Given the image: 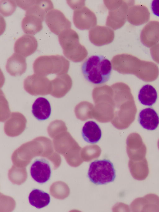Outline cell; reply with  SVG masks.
<instances>
[{
	"instance_id": "obj_6",
	"label": "cell",
	"mask_w": 159,
	"mask_h": 212,
	"mask_svg": "<svg viewBox=\"0 0 159 212\" xmlns=\"http://www.w3.org/2000/svg\"><path fill=\"white\" fill-rule=\"evenodd\" d=\"M45 21L50 31L56 35L71 27L70 22L61 11L57 9H53L48 12Z\"/></svg>"
},
{
	"instance_id": "obj_9",
	"label": "cell",
	"mask_w": 159,
	"mask_h": 212,
	"mask_svg": "<svg viewBox=\"0 0 159 212\" xmlns=\"http://www.w3.org/2000/svg\"><path fill=\"white\" fill-rule=\"evenodd\" d=\"M38 46L37 41L33 36L24 35L17 39L14 46L15 53L24 57L34 53Z\"/></svg>"
},
{
	"instance_id": "obj_12",
	"label": "cell",
	"mask_w": 159,
	"mask_h": 212,
	"mask_svg": "<svg viewBox=\"0 0 159 212\" xmlns=\"http://www.w3.org/2000/svg\"><path fill=\"white\" fill-rule=\"evenodd\" d=\"M127 17L128 21L130 24L139 25L149 21L150 13L146 6L142 5H135L130 7Z\"/></svg>"
},
{
	"instance_id": "obj_18",
	"label": "cell",
	"mask_w": 159,
	"mask_h": 212,
	"mask_svg": "<svg viewBox=\"0 0 159 212\" xmlns=\"http://www.w3.org/2000/svg\"><path fill=\"white\" fill-rule=\"evenodd\" d=\"M44 20L40 17L32 14H25L21 22V26L25 33L34 35L43 28Z\"/></svg>"
},
{
	"instance_id": "obj_22",
	"label": "cell",
	"mask_w": 159,
	"mask_h": 212,
	"mask_svg": "<svg viewBox=\"0 0 159 212\" xmlns=\"http://www.w3.org/2000/svg\"><path fill=\"white\" fill-rule=\"evenodd\" d=\"M157 98V92L152 85L146 84L141 88L139 92L138 99L143 104L150 106L156 102Z\"/></svg>"
},
{
	"instance_id": "obj_20",
	"label": "cell",
	"mask_w": 159,
	"mask_h": 212,
	"mask_svg": "<svg viewBox=\"0 0 159 212\" xmlns=\"http://www.w3.org/2000/svg\"><path fill=\"white\" fill-rule=\"evenodd\" d=\"M129 168L132 176L136 180H144L148 175V165L147 160L145 158L130 162Z\"/></svg>"
},
{
	"instance_id": "obj_15",
	"label": "cell",
	"mask_w": 159,
	"mask_h": 212,
	"mask_svg": "<svg viewBox=\"0 0 159 212\" xmlns=\"http://www.w3.org/2000/svg\"><path fill=\"white\" fill-rule=\"evenodd\" d=\"M86 7H84V14L83 8L81 10H75L74 12L73 21L74 24L76 27L81 30L89 29L97 24L96 18L93 12H92L89 14L85 13Z\"/></svg>"
},
{
	"instance_id": "obj_21",
	"label": "cell",
	"mask_w": 159,
	"mask_h": 212,
	"mask_svg": "<svg viewBox=\"0 0 159 212\" xmlns=\"http://www.w3.org/2000/svg\"><path fill=\"white\" fill-rule=\"evenodd\" d=\"M29 200L32 205L41 209L48 205L50 197L47 193L38 189H34L29 194Z\"/></svg>"
},
{
	"instance_id": "obj_23",
	"label": "cell",
	"mask_w": 159,
	"mask_h": 212,
	"mask_svg": "<svg viewBox=\"0 0 159 212\" xmlns=\"http://www.w3.org/2000/svg\"><path fill=\"white\" fill-rule=\"evenodd\" d=\"M14 0H2L0 2V12L4 16L11 15L16 8V3Z\"/></svg>"
},
{
	"instance_id": "obj_14",
	"label": "cell",
	"mask_w": 159,
	"mask_h": 212,
	"mask_svg": "<svg viewBox=\"0 0 159 212\" xmlns=\"http://www.w3.org/2000/svg\"><path fill=\"white\" fill-rule=\"evenodd\" d=\"M50 93L56 97L63 96L69 90L71 86V80L67 74L57 75L56 77L51 81Z\"/></svg>"
},
{
	"instance_id": "obj_19",
	"label": "cell",
	"mask_w": 159,
	"mask_h": 212,
	"mask_svg": "<svg viewBox=\"0 0 159 212\" xmlns=\"http://www.w3.org/2000/svg\"><path fill=\"white\" fill-rule=\"evenodd\" d=\"M82 135L84 140L88 143L95 144L101 139L102 132L99 126L95 122H87L83 127Z\"/></svg>"
},
{
	"instance_id": "obj_8",
	"label": "cell",
	"mask_w": 159,
	"mask_h": 212,
	"mask_svg": "<svg viewBox=\"0 0 159 212\" xmlns=\"http://www.w3.org/2000/svg\"><path fill=\"white\" fill-rule=\"evenodd\" d=\"M30 173L32 178L36 182L41 184L46 182L51 174L49 162L44 158L36 159L31 166Z\"/></svg>"
},
{
	"instance_id": "obj_4",
	"label": "cell",
	"mask_w": 159,
	"mask_h": 212,
	"mask_svg": "<svg viewBox=\"0 0 159 212\" xmlns=\"http://www.w3.org/2000/svg\"><path fill=\"white\" fill-rule=\"evenodd\" d=\"M24 87L26 92L32 95L47 94L51 92V81L46 76L34 74L25 79Z\"/></svg>"
},
{
	"instance_id": "obj_1",
	"label": "cell",
	"mask_w": 159,
	"mask_h": 212,
	"mask_svg": "<svg viewBox=\"0 0 159 212\" xmlns=\"http://www.w3.org/2000/svg\"><path fill=\"white\" fill-rule=\"evenodd\" d=\"M112 70L111 61L101 55H93L87 58L81 66L82 73L86 80L95 85L107 82Z\"/></svg>"
},
{
	"instance_id": "obj_7",
	"label": "cell",
	"mask_w": 159,
	"mask_h": 212,
	"mask_svg": "<svg viewBox=\"0 0 159 212\" xmlns=\"http://www.w3.org/2000/svg\"><path fill=\"white\" fill-rule=\"evenodd\" d=\"M131 207L134 212H159V196L150 193L136 198L132 202Z\"/></svg>"
},
{
	"instance_id": "obj_17",
	"label": "cell",
	"mask_w": 159,
	"mask_h": 212,
	"mask_svg": "<svg viewBox=\"0 0 159 212\" xmlns=\"http://www.w3.org/2000/svg\"><path fill=\"white\" fill-rule=\"evenodd\" d=\"M32 112L34 116L39 121L48 119L51 113L49 102L44 97L38 98L33 104Z\"/></svg>"
},
{
	"instance_id": "obj_24",
	"label": "cell",
	"mask_w": 159,
	"mask_h": 212,
	"mask_svg": "<svg viewBox=\"0 0 159 212\" xmlns=\"http://www.w3.org/2000/svg\"><path fill=\"white\" fill-rule=\"evenodd\" d=\"M151 8L153 13L159 16V0L153 1L152 3Z\"/></svg>"
},
{
	"instance_id": "obj_16",
	"label": "cell",
	"mask_w": 159,
	"mask_h": 212,
	"mask_svg": "<svg viewBox=\"0 0 159 212\" xmlns=\"http://www.w3.org/2000/svg\"><path fill=\"white\" fill-rule=\"evenodd\" d=\"M139 121L144 128L148 130L155 129L159 124V117L155 111L148 108L142 110L139 114Z\"/></svg>"
},
{
	"instance_id": "obj_10",
	"label": "cell",
	"mask_w": 159,
	"mask_h": 212,
	"mask_svg": "<svg viewBox=\"0 0 159 212\" xmlns=\"http://www.w3.org/2000/svg\"><path fill=\"white\" fill-rule=\"evenodd\" d=\"M140 40L145 46L150 47L159 42V21H151L142 30Z\"/></svg>"
},
{
	"instance_id": "obj_11",
	"label": "cell",
	"mask_w": 159,
	"mask_h": 212,
	"mask_svg": "<svg viewBox=\"0 0 159 212\" xmlns=\"http://www.w3.org/2000/svg\"><path fill=\"white\" fill-rule=\"evenodd\" d=\"M114 32L108 27L97 26L89 32L91 42L97 46H101L111 43L113 40Z\"/></svg>"
},
{
	"instance_id": "obj_5",
	"label": "cell",
	"mask_w": 159,
	"mask_h": 212,
	"mask_svg": "<svg viewBox=\"0 0 159 212\" xmlns=\"http://www.w3.org/2000/svg\"><path fill=\"white\" fill-rule=\"evenodd\" d=\"M58 39L64 55L74 61V54L77 46L81 45L79 42V35L71 29L64 30L58 35Z\"/></svg>"
},
{
	"instance_id": "obj_2",
	"label": "cell",
	"mask_w": 159,
	"mask_h": 212,
	"mask_svg": "<svg viewBox=\"0 0 159 212\" xmlns=\"http://www.w3.org/2000/svg\"><path fill=\"white\" fill-rule=\"evenodd\" d=\"M69 67V61L59 55L39 56L33 64L35 74L45 76L51 74H64L68 71Z\"/></svg>"
},
{
	"instance_id": "obj_13",
	"label": "cell",
	"mask_w": 159,
	"mask_h": 212,
	"mask_svg": "<svg viewBox=\"0 0 159 212\" xmlns=\"http://www.w3.org/2000/svg\"><path fill=\"white\" fill-rule=\"evenodd\" d=\"M6 68L7 71L12 76H21L25 72L27 69L26 59L15 53L7 59Z\"/></svg>"
},
{
	"instance_id": "obj_3",
	"label": "cell",
	"mask_w": 159,
	"mask_h": 212,
	"mask_svg": "<svg viewBox=\"0 0 159 212\" xmlns=\"http://www.w3.org/2000/svg\"><path fill=\"white\" fill-rule=\"evenodd\" d=\"M90 180L96 185L113 182L116 177L113 163L109 160H97L90 163L88 173Z\"/></svg>"
}]
</instances>
